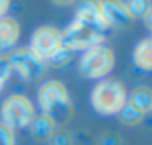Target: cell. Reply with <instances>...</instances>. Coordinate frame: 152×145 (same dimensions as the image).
<instances>
[{
	"label": "cell",
	"mask_w": 152,
	"mask_h": 145,
	"mask_svg": "<svg viewBox=\"0 0 152 145\" xmlns=\"http://www.w3.org/2000/svg\"><path fill=\"white\" fill-rule=\"evenodd\" d=\"M126 88L119 80L106 78L96 83L92 91V106L98 114H116L126 104Z\"/></svg>",
	"instance_id": "cell-2"
},
{
	"label": "cell",
	"mask_w": 152,
	"mask_h": 145,
	"mask_svg": "<svg viewBox=\"0 0 152 145\" xmlns=\"http://www.w3.org/2000/svg\"><path fill=\"white\" fill-rule=\"evenodd\" d=\"M116 116H118L119 122H123L124 125H137V124H141L142 119H144V114H141L137 109L129 106L128 103L116 112Z\"/></svg>",
	"instance_id": "cell-15"
},
{
	"label": "cell",
	"mask_w": 152,
	"mask_h": 145,
	"mask_svg": "<svg viewBox=\"0 0 152 145\" xmlns=\"http://www.w3.org/2000/svg\"><path fill=\"white\" fill-rule=\"evenodd\" d=\"M8 8H10V0H0V18L7 17Z\"/></svg>",
	"instance_id": "cell-21"
},
{
	"label": "cell",
	"mask_w": 152,
	"mask_h": 145,
	"mask_svg": "<svg viewBox=\"0 0 152 145\" xmlns=\"http://www.w3.org/2000/svg\"><path fill=\"white\" fill-rule=\"evenodd\" d=\"M126 10L131 15L132 20L136 18H145L152 13V4L151 0H126L124 2Z\"/></svg>",
	"instance_id": "cell-14"
},
{
	"label": "cell",
	"mask_w": 152,
	"mask_h": 145,
	"mask_svg": "<svg viewBox=\"0 0 152 145\" xmlns=\"http://www.w3.org/2000/svg\"><path fill=\"white\" fill-rule=\"evenodd\" d=\"M132 60H134L136 67L144 72H151L152 69V39L145 38V39L139 41L137 46L134 47L132 52Z\"/></svg>",
	"instance_id": "cell-13"
},
{
	"label": "cell",
	"mask_w": 152,
	"mask_h": 145,
	"mask_svg": "<svg viewBox=\"0 0 152 145\" xmlns=\"http://www.w3.org/2000/svg\"><path fill=\"white\" fill-rule=\"evenodd\" d=\"M0 145H15V134L12 129L0 122Z\"/></svg>",
	"instance_id": "cell-19"
},
{
	"label": "cell",
	"mask_w": 152,
	"mask_h": 145,
	"mask_svg": "<svg viewBox=\"0 0 152 145\" xmlns=\"http://www.w3.org/2000/svg\"><path fill=\"white\" fill-rule=\"evenodd\" d=\"M61 44V31L54 26H41L31 36V43H30V49L36 54L39 59H43L46 62L48 57H51L56 52Z\"/></svg>",
	"instance_id": "cell-7"
},
{
	"label": "cell",
	"mask_w": 152,
	"mask_h": 145,
	"mask_svg": "<svg viewBox=\"0 0 152 145\" xmlns=\"http://www.w3.org/2000/svg\"><path fill=\"white\" fill-rule=\"evenodd\" d=\"M34 119V106L26 96L10 95L2 104V124L17 130L25 129Z\"/></svg>",
	"instance_id": "cell-5"
},
{
	"label": "cell",
	"mask_w": 152,
	"mask_h": 145,
	"mask_svg": "<svg viewBox=\"0 0 152 145\" xmlns=\"http://www.w3.org/2000/svg\"><path fill=\"white\" fill-rule=\"evenodd\" d=\"M49 145H74V135L62 127H57L49 137Z\"/></svg>",
	"instance_id": "cell-17"
},
{
	"label": "cell",
	"mask_w": 152,
	"mask_h": 145,
	"mask_svg": "<svg viewBox=\"0 0 152 145\" xmlns=\"http://www.w3.org/2000/svg\"><path fill=\"white\" fill-rule=\"evenodd\" d=\"M72 56H74L72 51H69V49H66V47L61 46L59 49L53 54V56L46 59V67H54V69L66 67L67 64L72 60Z\"/></svg>",
	"instance_id": "cell-16"
},
{
	"label": "cell",
	"mask_w": 152,
	"mask_h": 145,
	"mask_svg": "<svg viewBox=\"0 0 152 145\" xmlns=\"http://www.w3.org/2000/svg\"><path fill=\"white\" fill-rule=\"evenodd\" d=\"M12 70H17L18 75L30 83L39 82L46 73V62L36 56L30 47H18L7 56Z\"/></svg>",
	"instance_id": "cell-6"
},
{
	"label": "cell",
	"mask_w": 152,
	"mask_h": 145,
	"mask_svg": "<svg viewBox=\"0 0 152 145\" xmlns=\"http://www.w3.org/2000/svg\"><path fill=\"white\" fill-rule=\"evenodd\" d=\"M20 38V25L15 18H0V51H8Z\"/></svg>",
	"instance_id": "cell-10"
},
{
	"label": "cell",
	"mask_w": 152,
	"mask_h": 145,
	"mask_svg": "<svg viewBox=\"0 0 152 145\" xmlns=\"http://www.w3.org/2000/svg\"><path fill=\"white\" fill-rule=\"evenodd\" d=\"M126 103L137 109L141 114H147L152 109V90L145 85L136 86L126 98Z\"/></svg>",
	"instance_id": "cell-11"
},
{
	"label": "cell",
	"mask_w": 152,
	"mask_h": 145,
	"mask_svg": "<svg viewBox=\"0 0 152 145\" xmlns=\"http://www.w3.org/2000/svg\"><path fill=\"white\" fill-rule=\"evenodd\" d=\"M38 101L43 109V114L49 116L56 125L66 124L74 112L69 91L64 86V83L57 80H49L39 86Z\"/></svg>",
	"instance_id": "cell-1"
},
{
	"label": "cell",
	"mask_w": 152,
	"mask_h": 145,
	"mask_svg": "<svg viewBox=\"0 0 152 145\" xmlns=\"http://www.w3.org/2000/svg\"><path fill=\"white\" fill-rule=\"evenodd\" d=\"M10 73H12V67L7 60V56H0V91L4 90L7 80L10 78Z\"/></svg>",
	"instance_id": "cell-18"
},
{
	"label": "cell",
	"mask_w": 152,
	"mask_h": 145,
	"mask_svg": "<svg viewBox=\"0 0 152 145\" xmlns=\"http://www.w3.org/2000/svg\"><path fill=\"white\" fill-rule=\"evenodd\" d=\"M115 67V52L105 44H96L83 52L79 60V70L85 78H102Z\"/></svg>",
	"instance_id": "cell-4"
},
{
	"label": "cell",
	"mask_w": 152,
	"mask_h": 145,
	"mask_svg": "<svg viewBox=\"0 0 152 145\" xmlns=\"http://www.w3.org/2000/svg\"><path fill=\"white\" fill-rule=\"evenodd\" d=\"M31 127V135L34 140L38 142H48L49 137L53 135V132L57 129V125L54 124V121L46 114H39L34 116V119L30 124Z\"/></svg>",
	"instance_id": "cell-12"
},
{
	"label": "cell",
	"mask_w": 152,
	"mask_h": 145,
	"mask_svg": "<svg viewBox=\"0 0 152 145\" xmlns=\"http://www.w3.org/2000/svg\"><path fill=\"white\" fill-rule=\"evenodd\" d=\"M105 36L106 31L74 20L66 30L61 31V44H62V47L72 51V52L87 51L96 44H103Z\"/></svg>",
	"instance_id": "cell-3"
},
{
	"label": "cell",
	"mask_w": 152,
	"mask_h": 145,
	"mask_svg": "<svg viewBox=\"0 0 152 145\" xmlns=\"http://www.w3.org/2000/svg\"><path fill=\"white\" fill-rule=\"evenodd\" d=\"M98 145H121V138H119V135L115 134V132H108V134L102 135Z\"/></svg>",
	"instance_id": "cell-20"
},
{
	"label": "cell",
	"mask_w": 152,
	"mask_h": 145,
	"mask_svg": "<svg viewBox=\"0 0 152 145\" xmlns=\"http://www.w3.org/2000/svg\"><path fill=\"white\" fill-rule=\"evenodd\" d=\"M54 5H59V7H69V5H74L77 0H51Z\"/></svg>",
	"instance_id": "cell-22"
},
{
	"label": "cell",
	"mask_w": 152,
	"mask_h": 145,
	"mask_svg": "<svg viewBox=\"0 0 152 145\" xmlns=\"http://www.w3.org/2000/svg\"><path fill=\"white\" fill-rule=\"evenodd\" d=\"M102 17L106 28L113 30H124L132 25V18L126 10V5L123 0H100Z\"/></svg>",
	"instance_id": "cell-8"
},
{
	"label": "cell",
	"mask_w": 152,
	"mask_h": 145,
	"mask_svg": "<svg viewBox=\"0 0 152 145\" xmlns=\"http://www.w3.org/2000/svg\"><path fill=\"white\" fill-rule=\"evenodd\" d=\"M75 20L80 23L95 26L102 31H108L102 17L100 0H79L75 7Z\"/></svg>",
	"instance_id": "cell-9"
}]
</instances>
